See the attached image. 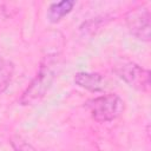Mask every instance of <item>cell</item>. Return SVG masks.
<instances>
[{
  "instance_id": "obj_4",
  "label": "cell",
  "mask_w": 151,
  "mask_h": 151,
  "mask_svg": "<svg viewBox=\"0 0 151 151\" xmlns=\"http://www.w3.org/2000/svg\"><path fill=\"white\" fill-rule=\"evenodd\" d=\"M150 11L146 6L140 5L133 7L125 14V22L130 33L139 40L150 41L151 25H150Z\"/></svg>"
},
{
  "instance_id": "obj_2",
  "label": "cell",
  "mask_w": 151,
  "mask_h": 151,
  "mask_svg": "<svg viewBox=\"0 0 151 151\" xmlns=\"http://www.w3.org/2000/svg\"><path fill=\"white\" fill-rule=\"evenodd\" d=\"M85 107L88 110L91 117L94 120L99 123H106L118 118L123 113L125 104L118 94L109 93L88 99L85 103Z\"/></svg>"
},
{
  "instance_id": "obj_9",
  "label": "cell",
  "mask_w": 151,
  "mask_h": 151,
  "mask_svg": "<svg viewBox=\"0 0 151 151\" xmlns=\"http://www.w3.org/2000/svg\"><path fill=\"white\" fill-rule=\"evenodd\" d=\"M2 64H4V60H2V58H1V57H0V66H1V65H2Z\"/></svg>"
},
{
  "instance_id": "obj_6",
  "label": "cell",
  "mask_w": 151,
  "mask_h": 151,
  "mask_svg": "<svg viewBox=\"0 0 151 151\" xmlns=\"http://www.w3.org/2000/svg\"><path fill=\"white\" fill-rule=\"evenodd\" d=\"M76 2L73 0H61L58 2H53L50 5L46 17L50 22H58L60 21L65 15H67L74 7Z\"/></svg>"
},
{
  "instance_id": "obj_1",
  "label": "cell",
  "mask_w": 151,
  "mask_h": 151,
  "mask_svg": "<svg viewBox=\"0 0 151 151\" xmlns=\"http://www.w3.org/2000/svg\"><path fill=\"white\" fill-rule=\"evenodd\" d=\"M59 68L60 61L55 54L45 57L39 66L35 77L32 79L28 87L21 94L19 103L21 105H32L35 101L40 100L54 83Z\"/></svg>"
},
{
  "instance_id": "obj_7",
  "label": "cell",
  "mask_w": 151,
  "mask_h": 151,
  "mask_svg": "<svg viewBox=\"0 0 151 151\" xmlns=\"http://www.w3.org/2000/svg\"><path fill=\"white\" fill-rule=\"evenodd\" d=\"M14 66L12 63L4 61V64L0 66V94L8 87L12 76H13Z\"/></svg>"
},
{
  "instance_id": "obj_5",
  "label": "cell",
  "mask_w": 151,
  "mask_h": 151,
  "mask_svg": "<svg viewBox=\"0 0 151 151\" xmlns=\"http://www.w3.org/2000/svg\"><path fill=\"white\" fill-rule=\"evenodd\" d=\"M74 83L78 86L92 92H99L106 87V80L99 73L78 72L74 76Z\"/></svg>"
},
{
  "instance_id": "obj_3",
  "label": "cell",
  "mask_w": 151,
  "mask_h": 151,
  "mask_svg": "<svg viewBox=\"0 0 151 151\" xmlns=\"http://www.w3.org/2000/svg\"><path fill=\"white\" fill-rule=\"evenodd\" d=\"M114 72L129 86L146 92L150 88V72L136 63L126 61L116 66Z\"/></svg>"
},
{
  "instance_id": "obj_8",
  "label": "cell",
  "mask_w": 151,
  "mask_h": 151,
  "mask_svg": "<svg viewBox=\"0 0 151 151\" xmlns=\"http://www.w3.org/2000/svg\"><path fill=\"white\" fill-rule=\"evenodd\" d=\"M12 146L14 149V151H38L34 146H32L29 143H27L26 140L21 139L20 137H15L12 138Z\"/></svg>"
}]
</instances>
